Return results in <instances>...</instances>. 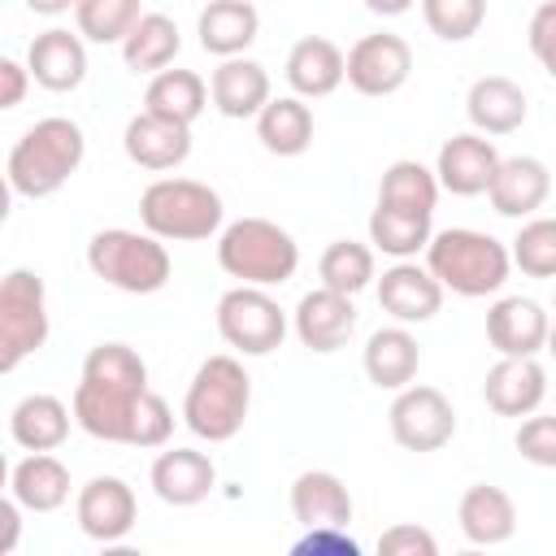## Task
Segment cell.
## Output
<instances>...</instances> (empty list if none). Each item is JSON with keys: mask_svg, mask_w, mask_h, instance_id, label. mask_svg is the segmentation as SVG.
I'll use <instances>...</instances> for the list:
<instances>
[{"mask_svg": "<svg viewBox=\"0 0 556 556\" xmlns=\"http://www.w3.org/2000/svg\"><path fill=\"white\" fill-rule=\"evenodd\" d=\"M87 156V135L70 117H39L22 139L9 148V187L22 200H43L56 195L83 165Z\"/></svg>", "mask_w": 556, "mask_h": 556, "instance_id": "cell-1", "label": "cell"}, {"mask_svg": "<svg viewBox=\"0 0 556 556\" xmlns=\"http://www.w3.org/2000/svg\"><path fill=\"white\" fill-rule=\"evenodd\" d=\"M252 408V378L239 356H208L200 361L187 395H182V421L204 443H230Z\"/></svg>", "mask_w": 556, "mask_h": 556, "instance_id": "cell-2", "label": "cell"}, {"mask_svg": "<svg viewBox=\"0 0 556 556\" xmlns=\"http://www.w3.org/2000/svg\"><path fill=\"white\" fill-rule=\"evenodd\" d=\"M426 265L443 282V291L465 295V300H482L508 282L513 252H508V243H500L486 230L452 226L426 243Z\"/></svg>", "mask_w": 556, "mask_h": 556, "instance_id": "cell-3", "label": "cell"}, {"mask_svg": "<svg viewBox=\"0 0 556 556\" xmlns=\"http://www.w3.org/2000/svg\"><path fill=\"white\" fill-rule=\"evenodd\" d=\"M217 265L248 287H282L300 269V243L269 217H239L217 235Z\"/></svg>", "mask_w": 556, "mask_h": 556, "instance_id": "cell-4", "label": "cell"}, {"mask_svg": "<svg viewBox=\"0 0 556 556\" xmlns=\"http://www.w3.org/2000/svg\"><path fill=\"white\" fill-rule=\"evenodd\" d=\"M87 265L100 282H109L126 295H156L174 274L165 239H156L152 230L139 235V230H122V226L96 230L87 239Z\"/></svg>", "mask_w": 556, "mask_h": 556, "instance_id": "cell-5", "label": "cell"}, {"mask_svg": "<svg viewBox=\"0 0 556 556\" xmlns=\"http://www.w3.org/2000/svg\"><path fill=\"white\" fill-rule=\"evenodd\" d=\"M222 195L195 178H156L139 195V222L165 243H195L222 230Z\"/></svg>", "mask_w": 556, "mask_h": 556, "instance_id": "cell-6", "label": "cell"}, {"mask_svg": "<svg viewBox=\"0 0 556 556\" xmlns=\"http://www.w3.org/2000/svg\"><path fill=\"white\" fill-rule=\"evenodd\" d=\"M48 339V291L35 269H9L0 282V369L13 374Z\"/></svg>", "mask_w": 556, "mask_h": 556, "instance_id": "cell-7", "label": "cell"}, {"mask_svg": "<svg viewBox=\"0 0 556 556\" xmlns=\"http://www.w3.org/2000/svg\"><path fill=\"white\" fill-rule=\"evenodd\" d=\"M217 334L243 356H269L287 339V313L265 287H230L217 300Z\"/></svg>", "mask_w": 556, "mask_h": 556, "instance_id": "cell-8", "label": "cell"}, {"mask_svg": "<svg viewBox=\"0 0 556 556\" xmlns=\"http://www.w3.org/2000/svg\"><path fill=\"white\" fill-rule=\"evenodd\" d=\"M391 439L404 452H439L456 434V408L439 387H404L391 400Z\"/></svg>", "mask_w": 556, "mask_h": 556, "instance_id": "cell-9", "label": "cell"}, {"mask_svg": "<svg viewBox=\"0 0 556 556\" xmlns=\"http://www.w3.org/2000/svg\"><path fill=\"white\" fill-rule=\"evenodd\" d=\"M408 74H413V48L391 30L361 35L348 48V87L369 100L395 96L408 83Z\"/></svg>", "mask_w": 556, "mask_h": 556, "instance_id": "cell-10", "label": "cell"}, {"mask_svg": "<svg viewBox=\"0 0 556 556\" xmlns=\"http://www.w3.org/2000/svg\"><path fill=\"white\" fill-rule=\"evenodd\" d=\"M74 517H78V530L96 543H117L135 530V517H139V504H135V491L113 478V473H100L91 478L83 491H78V504H74Z\"/></svg>", "mask_w": 556, "mask_h": 556, "instance_id": "cell-11", "label": "cell"}, {"mask_svg": "<svg viewBox=\"0 0 556 556\" xmlns=\"http://www.w3.org/2000/svg\"><path fill=\"white\" fill-rule=\"evenodd\" d=\"M500 161L504 156L495 152V143L482 130H460V135L443 139L434 174H439V187L452 195H486Z\"/></svg>", "mask_w": 556, "mask_h": 556, "instance_id": "cell-12", "label": "cell"}, {"mask_svg": "<svg viewBox=\"0 0 556 556\" xmlns=\"http://www.w3.org/2000/svg\"><path fill=\"white\" fill-rule=\"evenodd\" d=\"M143 391H130V387H113V382H96V378H78L74 387V421L100 439V443H130V417H135V404H139Z\"/></svg>", "mask_w": 556, "mask_h": 556, "instance_id": "cell-13", "label": "cell"}, {"mask_svg": "<svg viewBox=\"0 0 556 556\" xmlns=\"http://www.w3.org/2000/svg\"><path fill=\"white\" fill-rule=\"evenodd\" d=\"M552 317L543 313L539 300L526 295H504L486 308V343L500 356H539L547 348Z\"/></svg>", "mask_w": 556, "mask_h": 556, "instance_id": "cell-14", "label": "cell"}, {"mask_svg": "<svg viewBox=\"0 0 556 556\" xmlns=\"http://www.w3.org/2000/svg\"><path fill=\"white\" fill-rule=\"evenodd\" d=\"M378 304L382 313H391L404 326L430 321L443 308V282L430 274V265L417 261H395L391 269H382L378 278Z\"/></svg>", "mask_w": 556, "mask_h": 556, "instance_id": "cell-15", "label": "cell"}, {"mask_svg": "<svg viewBox=\"0 0 556 556\" xmlns=\"http://www.w3.org/2000/svg\"><path fill=\"white\" fill-rule=\"evenodd\" d=\"M291 326H295V339L308 352H339L352 339V330H356L352 295L330 291V287H317V291L300 295V304L291 313Z\"/></svg>", "mask_w": 556, "mask_h": 556, "instance_id": "cell-16", "label": "cell"}, {"mask_svg": "<svg viewBox=\"0 0 556 556\" xmlns=\"http://www.w3.org/2000/svg\"><path fill=\"white\" fill-rule=\"evenodd\" d=\"M122 148L126 156L139 165V169H152V174H165V169H178L187 156H191V126L182 122H169V117H156V113H135L122 130Z\"/></svg>", "mask_w": 556, "mask_h": 556, "instance_id": "cell-17", "label": "cell"}, {"mask_svg": "<svg viewBox=\"0 0 556 556\" xmlns=\"http://www.w3.org/2000/svg\"><path fill=\"white\" fill-rule=\"evenodd\" d=\"M543 395H547V374L534 356H500L486 369L482 400L500 417H530V413H539Z\"/></svg>", "mask_w": 556, "mask_h": 556, "instance_id": "cell-18", "label": "cell"}, {"mask_svg": "<svg viewBox=\"0 0 556 556\" xmlns=\"http://www.w3.org/2000/svg\"><path fill=\"white\" fill-rule=\"evenodd\" d=\"M26 70L43 91H74L87 78V43L65 26H48L26 48Z\"/></svg>", "mask_w": 556, "mask_h": 556, "instance_id": "cell-19", "label": "cell"}, {"mask_svg": "<svg viewBox=\"0 0 556 556\" xmlns=\"http://www.w3.org/2000/svg\"><path fill=\"white\" fill-rule=\"evenodd\" d=\"M552 195V174L539 156H504L491 187H486V200L500 217H534Z\"/></svg>", "mask_w": 556, "mask_h": 556, "instance_id": "cell-20", "label": "cell"}, {"mask_svg": "<svg viewBox=\"0 0 556 556\" xmlns=\"http://www.w3.org/2000/svg\"><path fill=\"white\" fill-rule=\"evenodd\" d=\"M282 74H287V83H291L295 96L321 100V96L339 91V83L348 78V56H343V48H339L334 39H326V35H304V39L291 43Z\"/></svg>", "mask_w": 556, "mask_h": 556, "instance_id": "cell-21", "label": "cell"}, {"mask_svg": "<svg viewBox=\"0 0 556 556\" xmlns=\"http://www.w3.org/2000/svg\"><path fill=\"white\" fill-rule=\"evenodd\" d=\"M148 478H152V491L161 504L191 508V504L208 500V491L217 486V465L195 447H169L152 460Z\"/></svg>", "mask_w": 556, "mask_h": 556, "instance_id": "cell-22", "label": "cell"}, {"mask_svg": "<svg viewBox=\"0 0 556 556\" xmlns=\"http://www.w3.org/2000/svg\"><path fill=\"white\" fill-rule=\"evenodd\" d=\"M208 100H213V109H217L222 117H235V122L256 117V113L274 100V96H269V74H265V65L252 61V56H226V61L213 70V78H208Z\"/></svg>", "mask_w": 556, "mask_h": 556, "instance_id": "cell-23", "label": "cell"}, {"mask_svg": "<svg viewBox=\"0 0 556 556\" xmlns=\"http://www.w3.org/2000/svg\"><path fill=\"white\" fill-rule=\"evenodd\" d=\"M361 365H365V378H369L378 391H404V387L417 378L421 348H417V339L408 334V326L395 321V326H382V330H374V334L365 339Z\"/></svg>", "mask_w": 556, "mask_h": 556, "instance_id": "cell-24", "label": "cell"}, {"mask_svg": "<svg viewBox=\"0 0 556 556\" xmlns=\"http://www.w3.org/2000/svg\"><path fill=\"white\" fill-rule=\"evenodd\" d=\"M261 30V13L252 0H208L195 17V35H200V48L208 56H243L252 48Z\"/></svg>", "mask_w": 556, "mask_h": 556, "instance_id": "cell-25", "label": "cell"}, {"mask_svg": "<svg viewBox=\"0 0 556 556\" xmlns=\"http://www.w3.org/2000/svg\"><path fill=\"white\" fill-rule=\"evenodd\" d=\"M456 521H460V534L478 547H500L513 539L517 530V504L508 491L491 486V482H473L465 495H460V508H456Z\"/></svg>", "mask_w": 556, "mask_h": 556, "instance_id": "cell-26", "label": "cell"}, {"mask_svg": "<svg viewBox=\"0 0 556 556\" xmlns=\"http://www.w3.org/2000/svg\"><path fill=\"white\" fill-rule=\"evenodd\" d=\"M70 421H74V408H65L56 395L48 391H35V395H22L9 413V434L17 447L26 452H56L65 439H70Z\"/></svg>", "mask_w": 556, "mask_h": 556, "instance_id": "cell-27", "label": "cell"}, {"mask_svg": "<svg viewBox=\"0 0 556 556\" xmlns=\"http://www.w3.org/2000/svg\"><path fill=\"white\" fill-rule=\"evenodd\" d=\"M291 517L304 526V530H317V526H343L352 521V495L343 486L339 473L330 469H308L291 482Z\"/></svg>", "mask_w": 556, "mask_h": 556, "instance_id": "cell-28", "label": "cell"}, {"mask_svg": "<svg viewBox=\"0 0 556 556\" xmlns=\"http://www.w3.org/2000/svg\"><path fill=\"white\" fill-rule=\"evenodd\" d=\"M9 495L26 513H56L70 500V469L52 452H30L9 469Z\"/></svg>", "mask_w": 556, "mask_h": 556, "instance_id": "cell-29", "label": "cell"}, {"mask_svg": "<svg viewBox=\"0 0 556 556\" xmlns=\"http://www.w3.org/2000/svg\"><path fill=\"white\" fill-rule=\"evenodd\" d=\"M465 113L482 135H513L526 122V91L504 74H486L469 87Z\"/></svg>", "mask_w": 556, "mask_h": 556, "instance_id": "cell-30", "label": "cell"}, {"mask_svg": "<svg viewBox=\"0 0 556 556\" xmlns=\"http://www.w3.org/2000/svg\"><path fill=\"white\" fill-rule=\"evenodd\" d=\"M256 139L274 156H300L313 143V109L304 96H278L256 113Z\"/></svg>", "mask_w": 556, "mask_h": 556, "instance_id": "cell-31", "label": "cell"}, {"mask_svg": "<svg viewBox=\"0 0 556 556\" xmlns=\"http://www.w3.org/2000/svg\"><path fill=\"white\" fill-rule=\"evenodd\" d=\"M178 48H182V35H178L174 17L169 13H143L135 22V30L122 39V61L135 74H161L174 65Z\"/></svg>", "mask_w": 556, "mask_h": 556, "instance_id": "cell-32", "label": "cell"}, {"mask_svg": "<svg viewBox=\"0 0 556 556\" xmlns=\"http://www.w3.org/2000/svg\"><path fill=\"white\" fill-rule=\"evenodd\" d=\"M143 109L156 113V117H169V122H182L191 126L204 109H208V87L195 70H161L152 74L148 91H143Z\"/></svg>", "mask_w": 556, "mask_h": 556, "instance_id": "cell-33", "label": "cell"}, {"mask_svg": "<svg viewBox=\"0 0 556 556\" xmlns=\"http://www.w3.org/2000/svg\"><path fill=\"white\" fill-rule=\"evenodd\" d=\"M439 174L426 169L421 161H391L382 169V182H378V204L387 208H400V213H421L430 217L434 204H439Z\"/></svg>", "mask_w": 556, "mask_h": 556, "instance_id": "cell-34", "label": "cell"}, {"mask_svg": "<svg viewBox=\"0 0 556 556\" xmlns=\"http://www.w3.org/2000/svg\"><path fill=\"white\" fill-rule=\"evenodd\" d=\"M430 239H434V230H430V217H421V213H400V208H387V204H378L369 213V243L378 252L395 256V261H408V256L426 252Z\"/></svg>", "mask_w": 556, "mask_h": 556, "instance_id": "cell-35", "label": "cell"}, {"mask_svg": "<svg viewBox=\"0 0 556 556\" xmlns=\"http://www.w3.org/2000/svg\"><path fill=\"white\" fill-rule=\"evenodd\" d=\"M317 278H321V287L343 291V295L365 291L374 282V248L356 243V239H334L317 261Z\"/></svg>", "mask_w": 556, "mask_h": 556, "instance_id": "cell-36", "label": "cell"}, {"mask_svg": "<svg viewBox=\"0 0 556 556\" xmlns=\"http://www.w3.org/2000/svg\"><path fill=\"white\" fill-rule=\"evenodd\" d=\"M139 17H143L139 0H78L74 4L78 35L91 43H122Z\"/></svg>", "mask_w": 556, "mask_h": 556, "instance_id": "cell-37", "label": "cell"}, {"mask_svg": "<svg viewBox=\"0 0 556 556\" xmlns=\"http://www.w3.org/2000/svg\"><path fill=\"white\" fill-rule=\"evenodd\" d=\"M83 378L130 387V391H148V365L130 343H96L87 352V361H83Z\"/></svg>", "mask_w": 556, "mask_h": 556, "instance_id": "cell-38", "label": "cell"}, {"mask_svg": "<svg viewBox=\"0 0 556 556\" xmlns=\"http://www.w3.org/2000/svg\"><path fill=\"white\" fill-rule=\"evenodd\" d=\"M508 252L526 278H556V217H530Z\"/></svg>", "mask_w": 556, "mask_h": 556, "instance_id": "cell-39", "label": "cell"}, {"mask_svg": "<svg viewBox=\"0 0 556 556\" xmlns=\"http://www.w3.org/2000/svg\"><path fill=\"white\" fill-rule=\"evenodd\" d=\"M421 17L426 26L447 39V43H465L482 30L486 22V0H421Z\"/></svg>", "mask_w": 556, "mask_h": 556, "instance_id": "cell-40", "label": "cell"}, {"mask_svg": "<svg viewBox=\"0 0 556 556\" xmlns=\"http://www.w3.org/2000/svg\"><path fill=\"white\" fill-rule=\"evenodd\" d=\"M169 434H174V408L156 391H143L135 404V417H130V443L126 447H165Z\"/></svg>", "mask_w": 556, "mask_h": 556, "instance_id": "cell-41", "label": "cell"}, {"mask_svg": "<svg viewBox=\"0 0 556 556\" xmlns=\"http://www.w3.org/2000/svg\"><path fill=\"white\" fill-rule=\"evenodd\" d=\"M513 447L521 460L539 465V469H556V413H530L521 417Z\"/></svg>", "mask_w": 556, "mask_h": 556, "instance_id": "cell-42", "label": "cell"}, {"mask_svg": "<svg viewBox=\"0 0 556 556\" xmlns=\"http://www.w3.org/2000/svg\"><path fill=\"white\" fill-rule=\"evenodd\" d=\"M291 552H295V556H356L361 543H356L343 526H317V530H308Z\"/></svg>", "mask_w": 556, "mask_h": 556, "instance_id": "cell-43", "label": "cell"}, {"mask_svg": "<svg viewBox=\"0 0 556 556\" xmlns=\"http://www.w3.org/2000/svg\"><path fill=\"white\" fill-rule=\"evenodd\" d=\"M378 552H382V556H434L439 543H434V534L421 530V526H391V530L378 539Z\"/></svg>", "mask_w": 556, "mask_h": 556, "instance_id": "cell-44", "label": "cell"}, {"mask_svg": "<svg viewBox=\"0 0 556 556\" xmlns=\"http://www.w3.org/2000/svg\"><path fill=\"white\" fill-rule=\"evenodd\" d=\"M526 39H530V52H534L539 61H543L547 52H556V0H543V4L530 13Z\"/></svg>", "mask_w": 556, "mask_h": 556, "instance_id": "cell-45", "label": "cell"}, {"mask_svg": "<svg viewBox=\"0 0 556 556\" xmlns=\"http://www.w3.org/2000/svg\"><path fill=\"white\" fill-rule=\"evenodd\" d=\"M26 83H30L26 61L0 56V109H17V104H22V96H26Z\"/></svg>", "mask_w": 556, "mask_h": 556, "instance_id": "cell-46", "label": "cell"}, {"mask_svg": "<svg viewBox=\"0 0 556 556\" xmlns=\"http://www.w3.org/2000/svg\"><path fill=\"white\" fill-rule=\"evenodd\" d=\"M17 508H22V504H17L13 495L0 500V526H4V534H0V552H13V547H17V526H22V521H17Z\"/></svg>", "mask_w": 556, "mask_h": 556, "instance_id": "cell-47", "label": "cell"}, {"mask_svg": "<svg viewBox=\"0 0 556 556\" xmlns=\"http://www.w3.org/2000/svg\"><path fill=\"white\" fill-rule=\"evenodd\" d=\"M417 0H365V9L369 13H378V17H400V13H408Z\"/></svg>", "mask_w": 556, "mask_h": 556, "instance_id": "cell-48", "label": "cell"}, {"mask_svg": "<svg viewBox=\"0 0 556 556\" xmlns=\"http://www.w3.org/2000/svg\"><path fill=\"white\" fill-rule=\"evenodd\" d=\"M78 0H26V9L30 13H43V17H56V13H65V9H74Z\"/></svg>", "mask_w": 556, "mask_h": 556, "instance_id": "cell-49", "label": "cell"}, {"mask_svg": "<svg viewBox=\"0 0 556 556\" xmlns=\"http://www.w3.org/2000/svg\"><path fill=\"white\" fill-rule=\"evenodd\" d=\"M539 65H543V70H547V78H552V83H556V52H547V56H543V61H539Z\"/></svg>", "mask_w": 556, "mask_h": 556, "instance_id": "cell-50", "label": "cell"}, {"mask_svg": "<svg viewBox=\"0 0 556 556\" xmlns=\"http://www.w3.org/2000/svg\"><path fill=\"white\" fill-rule=\"evenodd\" d=\"M547 352L556 356V326H552V334H547Z\"/></svg>", "mask_w": 556, "mask_h": 556, "instance_id": "cell-51", "label": "cell"}, {"mask_svg": "<svg viewBox=\"0 0 556 556\" xmlns=\"http://www.w3.org/2000/svg\"><path fill=\"white\" fill-rule=\"evenodd\" d=\"M552 308H556V300H552Z\"/></svg>", "mask_w": 556, "mask_h": 556, "instance_id": "cell-52", "label": "cell"}]
</instances>
